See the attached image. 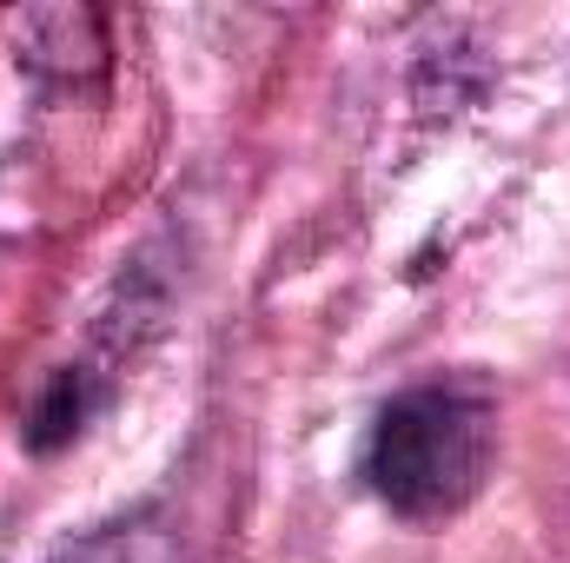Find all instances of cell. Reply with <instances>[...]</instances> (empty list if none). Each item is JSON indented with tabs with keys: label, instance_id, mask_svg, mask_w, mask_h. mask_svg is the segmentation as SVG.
<instances>
[{
	"label": "cell",
	"instance_id": "obj_1",
	"mask_svg": "<svg viewBox=\"0 0 570 563\" xmlns=\"http://www.w3.org/2000/svg\"><path fill=\"white\" fill-rule=\"evenodd\" d=\"M491 451H498V412L478 385H419L379 412L365 477L399 517L431 524L478 497Z\"/></svg>",
	"mask_w": 570,
	"mask_h": 563
},
{
	"label": "cell",
	"instance_id": "obj_2",
	"mask_svg": "<svg viewBox=\"0 0 570 563\" xmlns=\"http://www.w3.org/2000/svg\"><path fill=\"white\" fill-rule=\"evenodd\" d=\"M60 563H186V557H179L173 531H159V524H114V531L87 537L80 551H67Z\"/></svg>",
	"mask_w": 570,
	"mask_h": 563
}]
</instances>
